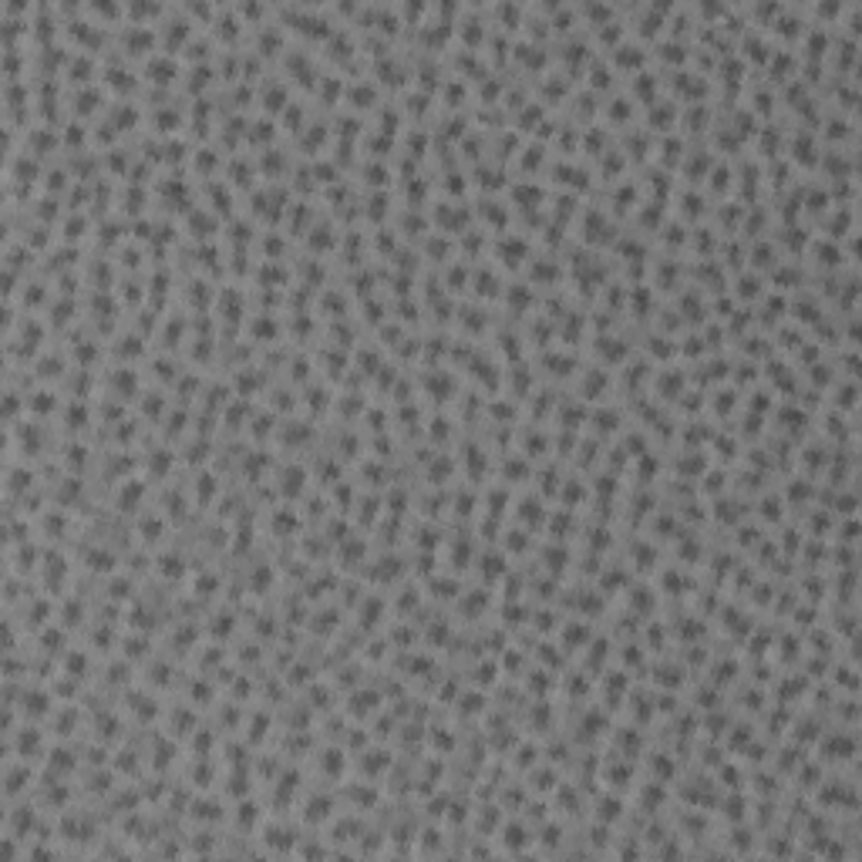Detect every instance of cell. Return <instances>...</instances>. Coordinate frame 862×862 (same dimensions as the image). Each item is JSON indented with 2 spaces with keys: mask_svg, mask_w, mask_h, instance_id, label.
<instances>
[{
  "mask_svg": "<svg viewBox=\"0 0 862 862\" xmlns=\"http://www.w3.org/2000/svg\"><path fill=\"white\" fill-rule=\"evenodd\" d=\"M613 61L620 64V68H640V64L646 61V51L640 44H616Z\"/></svg>",
  "mask_w": 862,
  "mask_h": 862,
  "instance_id": "cell-1",
  "label": "cell"
},
{
  "mask_svg": "<svg viewBox=\"0 0 862 862\" xmlns=\"http://www.w3.org/2000/svg\"><path fill=\"white\" fill-rule=\"evenodd\" d=\"M149 77H152L155 85H169L172 77H175V64L169 61V58H152V64H149Z\"/></svg>",
  "mask_w": 862,
  "mask_h": 862,
  "instance_id": "cell-2",
  "label": "cell"
}]
</instances>
